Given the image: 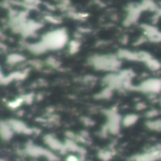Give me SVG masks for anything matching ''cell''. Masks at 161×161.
Listing matches in <instances>:
<instances>
[{
  "instance_id": "obj_1",
  "label": "cell",
  "mask_w": 161,
  "mask_h": 161,
  "mask_svg": "<svg viewBox=\"0 0 161 161\" xmlns=\"http://www.w3.org/2000/svg\"><path fill=\"white\" fill-rule=\"evenodd\" d=\"M91 65L99 71L115 73L121 66L120 58L114 55H96L90 58Z\"/></svg>"
},
{
  "instance_id": "obj_2",
  "label": "cell",
  "mask_w": 161,
  "mask_h": 161,
  "mask_svg": "<svg viewBox=\"0 0 161 161\" xmlns=\"http://www.w3.org/2000/svg\"><path fill=\"white\" fill-rule=\"evenodd\" d=\"M67 40H68V36L66 31L64 29H58L47 33L43 37L41 43L42 44L45 50L47 49L55 50L63 47L66 44Z\"/></svg>"
},
{
  "instance_id": "obj_3",
  "label": "cell",
  "mask_w": 161,
  "mask_h": 161,
  "mask_svg": "<svg viewBox=\"0 0 161 161\" xmlns=\"http://www.w3.org/2000/svg\"><path fill=\"white\" fill-rule=\"evenodd\" d=\"M136 90L145 93H158L161 91V79L149 78L144 80L137 87Z\"/></svg>"
},
{
  "instance_id": "obj_4",
  "label": "cell",
  "mask_w": 161,
  "mask_h": 161,
  "mask_svg": "<svg viewBox=\"0 0 161 161\" xmlns=\"http://www.w3.org/2000/svg\"><path fill=\"white\" fill-rule=\"evenodd\" d=\"M122 123V119L118 115L116 111L109 110L108 112V128L111 132H117L119 130L120 125Z\"/></svg>"
},
{
  "instance_id": "obj_5",
  "label": "cell",
  "mask_w": 161,
  "mask_h": 161,
  "mask_svg": "<svg viewBox=\"0 0 161 161\" xmlns=\"http://www.w3.org/2000/svg\"><path fill=\"white\" fill-rule=\"evenodd\" d=\"M144 30H145V35L149 41L155 42H161V32L158 31L156 27L151 25H144Z\"/></svg>"
},
{
  "instance_id": "obj_6",
  "label": "cell",
  "mask_w": 161,
  "mask_h": 161,
  "mask_svg": "<svg viewBox=\"0 0 161 161\" xmlns=\"http://www.w3.org/2000/svg\"><path fill=\"white\" fill-rule=\"evenodd\" d=\"M139 120V116L136 114H128L122 119V124L125 126H131L135 125Z\"/></svg>"
},
{
  "instance_id": "obj_7",
  "label": "cell",
  "mask_w": 161,
  "mask_h": 161,
  "mask_svg": "<svg viewBox=\"0 0 161 161\" xmlns=\"http://www.w3.org/2000/svg\"><path fill=\"white\" fill-rule=\"evenodd\" d=\"M145 64H146V66H147L150 70H152V71H158V70H159L161 68L160 62H159L158 59L154 58L153 57H152L151 58H149V59L145 62Z\"/></svg>"
},
{
  "instance_id": "obj_8",
  "label": "cell",
  "mask_w": 161,
  "mask_h": 161,
  "mask_svg": "<svg viewBox=\"0 0 161 161\" xmlns=\"http://www.w3.org/2000/svg\"><path fill=\"white\" fill-rule=\"evenodd\" d=\"M147 126L152 130L159 131L161 130V119H154V120L148 121Z\"/></svg>"
},
{
  "instance_id": "obj_9",
  "label": "cell",
  "mask_w": 161,
  "mask_h": 161,
  "mask_svg": "<svg viewBox=\"0 0 161 161\" xmlns=\"http://www.w3.org/2000/svg\"><path fill=\"white\" fill-rule=\"evenodd\" d=\"M78 47H79V44L76 42H73L71 43V49L74 50V51H77L78 50Z\"/></svg>"
},
{
  "instance_id": "obj_10",
  "label": "cell",
  "mask_w": 161,
  "mask_h": 161,
  "mask_svg": "<svg viewBox=\"0 0 161 161\" xmlns=\"http://www.w3.org/2000/svg\"><path fill=\"white\" fill-rule=\"evenodd\" d=\"M160 105H161V99H160Z\"/></svg>"
}]
</instances>
